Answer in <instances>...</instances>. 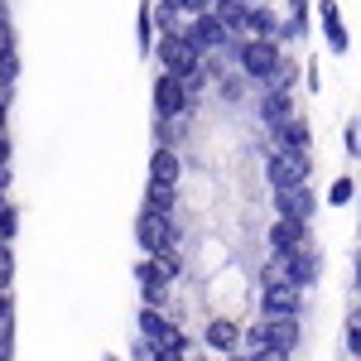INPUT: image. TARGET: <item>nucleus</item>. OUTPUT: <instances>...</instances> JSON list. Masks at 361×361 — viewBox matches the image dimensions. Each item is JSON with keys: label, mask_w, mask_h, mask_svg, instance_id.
<instances>
[{"label": "nucleus", "mask_w": 361, "mask_h": 361, "mask_svg": "<svg viewBox=\"0 0 361 361\" xmlns=\"http://www.w3.org/2000/svg\"><path fill=\"white\" fill-rule=\"evenodd\" d=\"M308 178H313V154L308 149H270L265 154V183H270V193L308 183Z\"/></svg>", "instance_id": "nucleus-1"}, {"label": "nucleus", "mask_w": 361, "mask_h": 361, "mask_svg": "<svg viewBox=\"0 0 361 361\" xmlns=\"http://www.w3.org/2000/svg\"><path fill=\"white\" fill-rule=\"evenodd\" d=\"M154 63H159L164 73H178V78H188V73H197V68L207 63V54L197 49L188 34H159V44H154Z\"/></svg>", "instance_id": "nucleus-2"}, {"label": "nucleus", "mask_w": 361, "mask_h": 361, "mask_svg": "<svg viewBox=\"0 0 361 361\" xmlns=\"http://www.w3.org/2000/svg\"><path fill=\"white\" fill-rule=\"evenodd\" d=\"M279 58H284V44H279V39H255V34H246V44H241V73H246L255 87H265L275 78Z\"/></svg>", "instance_id": "nucleus-3"}, {"label": "nucleus", "mask_w": 361, "mask_h": 361, "mask_svg": "<svg viewBox=\"0 0 361 361\" xmlns=\"http://www.w3.org/2000/svg\"><path fill=\"white\" fill-rule=\"evenodd\" d=\"M260 299V318H299V308H304V289L294 284V279H260V289H255Z\"/></svg>", "instance_id": "nucleus-4"}, {"label": "nucleus", "mask_w": 361, "mask_h": 361, "mask_svg": "<svg viewBox=\"0 0 361 361\" xmlns=\"http://www.w3.org/2000/svg\"><path fill=\"white\" fill-rule=\"evenodd\" d=\"M202 347L217 352V357H236V352L246 347V328H241L231 313H212L207 328H202Z\"/></svg>", "instance_id": "nucleus-5"}, {"label": "nucleus", "mask_w": 361, "mask_h": 361, "mask_svg": "<svg viewBox=\"0 0 361 361\" xmlns=\"http://www.w3.org/2000/svg\"><path fill=\"white\" fill-rule=\"evenodd\" d=\"M270 202H275V217H299V222H313V217H318V207H323V197L313 193V183L275 188V193H270Z\"/></svg>", "instance_id": "nucleus-6"}, {"label": "nucleus", "mask_w": 361, "mask_h": 361, "mask_svg": "<svg viewBox=\"0 0 361 361\" xmlns=\"http://www.w3.org/2000/svg\"><path fill=\"white\" fill-rule=\"evenodd\" d=\"M188 39H193L202 54H217V49H226L231 39H236V29H226L212 10H202V15H188V29H183Z\"/></svg>", "instance_id": "nucleus-7"}, {"label": "nucleus", "mask_w": 361, "mask_h": 361, "mask_svg": "<svg viewBox=\"0 0 361 361\" xmlns=\"http://www.w3.org/2000/svg\"><path fill=\"white\" fill-rule=\"evenodd\" d=\"M197 102L188 97V87H183V78L178 73H159L154 78V116H183L193 111Z\"/></svg>", "instance_id": "nucleus-8"}, {"label": "nucleus", "mask_w": 361, "mask_h": 361, "mask_svg": "<svg viewBox=\"0 0 361 361\" xmlns=\"http://www.w3.org/2000/svg\"><path fill=\"white\" fill-rule=\"evenodd\" d=\"M299 246H313V236H308V222L299 217H275V222L265 226V250H275V255H289V250Z\"/></svg>", "instance_id": "nucleus-9"}, {"label": "nucleus", "mask_w": 361, "mask_h": 361, "mask_svg": "<svg viewBox=\"0 0 361 361\" xmlns=\"http://www.w3.org/2000/svg\"><path fill=\"white\" fill-rule=\"evenodd\" d=\"M255 116H260V126H265V130L279 126V121H289V116H299V106H294V87H260Z\"/></svg>", "instance_id": "nucleus-10"}, {"label": "nucleus", "mask_w": 361, "mask_h": 361, "mask_svg": "<svg viewBox=\"0 0 361 361\" xmlns=\"http://www.w3.org/2000/svg\"><path fill=\"white\" fill-rule=\"evenodd\" d=\"M284 270H289V279L299 284V289H313L318 279H323V255H318V246H299L284 255Z\"/></svg>", "instance_id": "nucleus-11"}, {"label": "nucleus", "mask_w": 361, "mask_h": 361, "mask_svg": "<svg viewBox=\"0 0 361 361\" xmlns=\"http://www.w3.org/2000/svg\"><path fill=\"white\" fill-rule=\"evenodd\" d=\"M318 25H323V39H328V54H347L352 49V34L342 25V10H337V0H318Z\"/></svg>", "instance_id": "nucleus-12"}, {"label": "nucleus", "mask_w": 361, "mask_h": 361, "mask_svg": "<svg viewBox=\"0 0 361 361\" xmlns=\"http://www.w3.org/2000/svg\"><path fill=\"white\" fill-rule=\"evenodd\" d=\"M149 183H169V188L183 183V159H178L173 145H154V154H149Z\"/></svg>", "instance_id": "nucleus-13"}, {"label": "nucleus", "mask_w": 361, "mask_h": 361, "mask_svg": "<svg viewBox=\"0 0 361 361\" xmlns=\"http://www.w3.org/2000/svg\"><path fill=\"white\" fill-rule=\"evenodd\" d=\"M265 135L275 140V149H308V140H313V126H308L304 116H289V121L270 126Z\"/></svg>", "instance_id": "nucleus-14"}, {"label": "nucleus", "mask_w": 361, "mask_h": 361, "mask_svg": "<svg viewBox=\"0 0 361 361\" xmlns=\"http://www.w3.org/2000/svg\"><path fill=\"white\" fill-rule=\"evenodd\" d=\"M279 25H284V15H279L270 0H250L246 34H255V39H279Z\"/></svg>", "instance_id": "nucleus-15"}, {"label": "nucleus", "mask_w": 361, "mask_h": 361, "mask_svg": "<svg viewBox=\"0 0 361 361\" xmlns=\"http://www.w3.org/2000/svg\"><path fill=\"white\" fill-rule=\"evenodd\" d=\"M159 44V25H154V5L149 0H140V10H135V49L140 58H149V49Z\"/></svg>", "instance_id": "nucleus-16"}, {"label": "nucleus", "mask_w": 361, "mask_h": 361, "mask_svg": "<svg viewBox=\"0 0 361 361\" xmlns=\"http://www.w3.org/2000/svg\"><path fill=\"white\" fill-rule=\"evenodd\" d=\"M15 357V299L10 289H0V361Z\"/></svg>", "instance_id": "nucleus-17"}, {"label": "nucleus", "mask_w": 361, "mask_h": 361, "mask_svg": "<svg viewBox=\"0 0 361 361\" xmlns=\"http://www.w3.org/2000/svg\"><path fill=\"white\" fill-rule=\"evenodd\" d=\"M212 15L222 20L226 29L246 34V15H250V0H212Z\"/></svg>", "instance_id": "nucleus-18"}, {"label": "nucleus", "mask_w": 361, "mask_h": 361, "mask_svg": "<svg viewBox=\"0 0 361 361\" xmlns=\"http://www.w3.org/2000/svg\"><path fill=\"white\" fill-rule=\"evenodd\" d=\"M145 207H154V212H178V188H169V183H145Z\"/></svg>", "instance_id": "nucleus-19"}, {"label": "nucleus", "mask_w": 361, "mask_h": 361, "mask_svg": "<svg viewBox=\"0 0 361 361\" xmlns=\"http://www.w3.org/2000/svg\"><path fill=\"white\" fill-rule=\"evenodd\" d=\"M361 188H357V178L352 173H337L333 183H328V207H347V202H357Z\"/></svg>", "instance_id": "nucleus-20"}, {"label": "nucleus", "mask_w": 361, "mask_h": 361, "mask_svg": "<svg viewBox=\"0 0 361 361\" xmlns=\"http://www.w3.org/2000/svg\"><path fill=\"white\" fill-rule=\"evenodd\" d=\"M342 342H347L352 357H361V304L347 313V323H342Z\"/></svg>", "instance_id": "nucleus-21"}, {"label": "nucleus", "mask_w": 361, "mask_h": 361, "mask_svg": "<svg viewBox=\"0 0 361 361\" xmlns=\"http://www.w3.org/2000/svg\"><path fill=\"white\" fill-rule=\"evenodd\" d=\"M15 78H20V54L0 49V87H15Z\"/></svg>", "instance_id": "nucleus-22"}, {"label": "nucleus", "mask_w": 361, "mask_h": 361, "mask_svg": "<svg viewBox=\"0 0 361 361\" xmlns=\"http://www.w3.org/2000/svg\"><path fill=\"white\" fill-rule=\"evenodd\" d=\"M15 231H20V207H0V241H15Z\"/></svg>", "instance_id": "nucleus-23"}, {"label": "nucleus", "mask_w": 361, "mask_h": 361, "mask_svg": "<svg viewBox=\"0 0 361 361\" xmlns=\"http://www.w3.org/2000/svg\"><path fill=\"white\" fill-rule=\"evenodd\" d=\"M15 284V250L10 241H0V289H10Z\"/></svg>", "instance_id": "nucleus-24"}, {"label": "nucleus", "mask_w": 361, "mask_h": 361, "mask_svg": "<svg viewBox=\"0 0 361 361\" xmlns=\"http://www.w3.org/2000/svg\"><path fill=\"white\" fill-rule=\"evenodd\" d=\"M246 361H289V352H279V347H255V352H246Z\"/></svg>", "instance_id": "nucleus-25"}, {"label": "nucleus", "mask_w": 361, "mask_h": 361, "mask_svg": "<svg viewBox=\"0 0 361 361\" xmlns=\"http://www.w3.org/2000/svg\"><path fill=\"white\" fill-rule=\"evenodd\" d=\"M0 49H15V25H10V10H0Z\"/></svg>", "instance_id": "nucleus-26"}, {"label": "nucleus", "mask_w": 361, "mask_h": 361, "mask_svg": "<svg viewBox=\"0 0 361 361\" xmlns=\"http://www.w3.org/2000/svg\"><path fill=\"white\" fill-rule=\"evenodd\" d=\"M169 5H178L183 15H202V10H212V0H169Z\"/></svg>", "instance_id": "nucleus-27"}, {"label": "nucleus", "mask_w": 361, "mask_h": 361, "mask_svg": "<svg viewBox=\"0 0 361 361\" xmlns=\"http://www.w3.org/2000/svg\"><path fill=\"white\" fill-rule=\"evenodd\" d=\"M284 15H299V20H308V15H313V0H284Z\"/></svg>", "instance_id": "nucleus-28"}, {"label": "nucleus", "mask_w": 361, "mask_h": 361, "mask_svg": "<svg viewBox=\"0 0 361 361\" xmlns=\"http://www.w3.org/2000/svg\"><path fill=\"white\" fill-rule=\"evenodd\" d=\"M304 82H308V92H318V87H323V73H318V63H304Z\"/></svg>", "instance_id": "nucleus-29"}, {"label": "nucleus", "mask_w": 361, "mask_h": 361, "mask_svg": "<svg viewBox=\"0 0 361 361\" xmlns=\"http://www.w3.org/2000/svg\"><path fill=\"white\" fill-rule=\"evenodd\" d=\"M10 97H15V87H0V130H5V121H10Z\"/></svg>", "instance_id": "nucleus-30"}, {"label": "nucleus", "mask_w": 361, "mask_h": 361, "mask_svg": "<svg viewBox=\"0 0 361 361\" xmlns=\"http://www.w3.org/2000/svg\"><path fill=\"white\" fill-rule=\"evenodd\" d=\"M10 154H15V140H10V130H0V164H10Z\"/></svg>", "instance_id": "nucleus-31"}, {"label": "nucleus", "mask_w": 361, "mask_h": 361, "mask_svg": "<svg viewBox=\"0 0 361 361\" xmlns=\"http://www.w3.org/2000/svg\"><path fill=\"white\" fill-rule=\"evenodd\" d=\"M0 193H10V164H0Z\"/></svg>", "instance_id": "nucleus-32"}, {"label": "nucleus", "mask_w": 361, "mask_h": 361, "mask_svg": "<svg viewBox=\"0 0 361 361\" xmlns=\"http://www.w3.org/2000/svg\"><path fill=\"white\" fill-rule=\"evenodd\" d=\"M357 294H361V250H357Z\"/></svg>", "instance_id": "nucleus-33"}, {"label": "nucleus", "mask_w": 361, "mask_h": 361, "mask_svg": "<svg viewBox=\"0 0 361 361\" xmlns=\"http://www.w3.org/2000/svg\"><path fill=\"white\" fill-rule=\"evenodd\" d=\"M102 361H121V357H102Z\"/></svg>", "instance_id": "nucleus-34"}, {"label": "nucleus", "mask_w": 361, "mask_h": 361, "mask_svg": "<svg viewBox=\"0 0 361 361\" xmlns=\"http://www.w3.org/2000/svg\"><path fill=\"white\" fill-rule=\"evenodd\" d=\"M0 10H5V0H0Z\"/></svg>", "instance_id": "nucleus-35"}, {"label": "nucleus", "mask_w": 361, "mask_h": 361, "mask_svg": "<svg viewBox=\"0 0 361 361\" xmlns=\"http://www.w3.org/2000/svg\"><path fill=\"white\" fill-rule=\"evenodd\" d=\"M352 361H361V357H352Z\"/></svg>", "instance_id": "nucleus-36"}, {"label": "nucleus", "mask_w": 361, "mask_h": 361, "mask_svg": "<svg viewBox=\"0 0 361 361\" xmlns=\"http://www.w3.org/2000/svg\"><path fill=\"white\" fill-rule=\"evenodd\" d=\"M357 121H361V116H357Z\"/></svg>", "instance_id": "nucleus-37"}, {"label": "nucleus", "mask_w": 361, "mask_h": 361, "mask_svg": "<svg viewBox=\"0 0 361 361\" xmlns=\"http://www.w3.org/2000/svg\"><path fill=\"white\" fill-rule=\"evenodd\" d=\"M357 202H361V197H357Z\"/></svg>", "instance_id": "nucleus-38"}]
</instances>
